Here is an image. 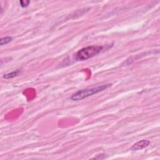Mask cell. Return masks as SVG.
I'll list each match as a JSON object with an SVG mask.
<instances>
[{
    "instance_id": "2",
    "label": "cell",
    "mask_w": 160,
    "mask_h": 160,
    "mask_svg": "<svg viewBox=\"0 0 160 160\" xmlns=\"http://www.w3.org/2000/svg\"><path fill=\"white\" fill-rule=\"evenodd\" d=\"M103 50L101 46H89L79 50L75 55L76 59L78 61H85L90 59L100 53Z\"/></svg>"
},
{
    "instance_id": "4",
    "label": "cell",
    "mask_w": 160,
    "mask_h": 160,
    "mask_svg": "<svg viewBox=\"0 0 160 160\" xmlns=\"http://www.w3.org/2000/svg\"><path fill=\"white\" fill-rule=\"evenodd\" d=\"M19 73V71L17 70L11 72V73H9L7 74H5L3 76V78L5 79H9V78H13L14 77L17 76Z\"/></svg>"
},
{
    "instance_id": "1",
    "label": "cell",
    "mask_w": 160,
    "mask_h": 160,
    "mask_svg": "<svg viewBox=\"0 0 160 160\" xmlns=\"http://www.w3.org/2000/svg\"><path fill=\"white\" fill-rule=\"evenodd\" d=\"M111 86V84H105L98 86L96 87L91 88H86L85 90H81L78 91L74 93L71 97L72 101H80L86 98L91 96L93 95L98 93L106 90Z\"/></svg>"
},
{
    "instance_id": "5",
    "label": "cell",
    "mask_w": 160,
    "mask_h": 160,
    "mask_svg": "<svg viewBox=\"0 0 160 160\" xmlns=\"http://www.w3.org/2000/svg\"><path fill=\"white\" fill-rule=\"evenodd\" d=\"M12 40H13V38L11 37H9L2 38L1 39H0V45L3 46L4 44H6L11 42Z\"/></svg>"
},
{
    "instance_id": "3",
    "label": "cell",
    "mask_w": 160,
    "mask_h": 160,
    "mask_svg": "<svg viewBox=\"0 0 160 160\" xmlns=\"http://www.w3.org/2000/svg\"><path fill=\"white\" fill-rule=\"evenodd\" d=\"M149 144H150V141L149 140H143L136 143L135 144H134L133 146L131 147V149L134 151L141 150V149L148 147L149 145Z\"/></svg>"
},
{
    "instance_id": "6",
    "label": "cell",
    "mask_w": 160,
    "mask_h": 160,
    "mask_svg": "<svg viewBox=\"0 0 160 160\" xmlns=\"http://www.w3.org/2000/svg\"><path fill=\"white\" fill-rule=\"evenodd\" d=\"M30 1H24V0H21V1H19V4L22 8L27 7Z\"/></svg>"
}]
</instances>
